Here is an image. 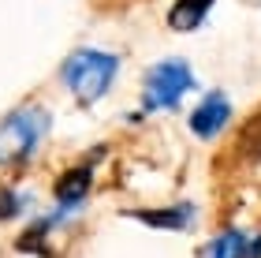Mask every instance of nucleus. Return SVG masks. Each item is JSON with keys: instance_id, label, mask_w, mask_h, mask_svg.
I'll use <instances>...</instances> for the list:
<instances>
[{"instance_id": "nucleus-1", "label": "nucleus", "mask_w": 261, "mask_h": 258, "mask_svg": "<svg viewBox=\"0 0 261 258\" xmlns=\"http://www.w3.org/2000/svg\"><path fill=\"white\" fill-rule=\"evenodd\" d=\"M116 72H120V56H116V53L79 49V53H71L67 60H64L60 79H64V86L75 93L79 105H93L97 98L109 93Z\"/></svg>"}, {"instance_id": "nucleus-2", "label": "nucleus", "mask_w": 261, "mask_h": 258, "mask_svg": "<svg viewBox=\"0 0 261 258\" xmlns=\"http://www.w3.org/2000/svg\"><path fill=\"white\" fill-rule=\"evenodd\" d=\"M49 135V112L41 105H22L0 120V165H22L38 154L41 138Z\"/></svg>"}, {"instance_id": "nucleus-3", "label": "nucleus", "mask_w": 261, "mask_h": 258, "mask_svg": "<svg viewBox=\"0 0 261 258\" xmlns=\"http://www.w3.org/2000/svg\"><path fill=\"white\" fill-rule=\"evenodd\" d=\"M194 86L191 64L187 60H161L157 67H149L146 75V93H142V109H172L179 105V98Z\"/></svg>"}, {"instance_id": "nucleus-4", "label": "nucleus", "mask_w": 261, "mask_h": 258, "mask_svg": "<svg viewBox=\"0 0 261 258\" xmlns=\"http://www.w3.org/2000/svg\"><path fill=\"white\" fill-rule=\"evenodd\" d=\"M90 183H93V165L90 161L67 169L60 180H56V206H60V214H71V209H79L82 202H86Z\"/></svg>"}, {"instance_id": "nucleus-5", "label": "nucleus", "mask_w": 261, "mask_h": 258, "mask_svg": "<svg viewBox=\"0 0 261 258\" xmlns=\"http://www.w3.org/2000/svg\"><path fill=\"white\" fill-rule=\"evenodd\" d=\"M228 120H231L228 98H224V93H209V98L191 112V131L198 138H213V135L224 131V124H228Z\"/></svg>"}, {"instance_id": "nucleus-6", "label": "nucleus", "mask_w": 261, "mask_h": 258, "mask_svg": "<svg viewBox=\"0 0 261 258\" xmlns=\"http://www.w3.org/2000/svg\"><path fill=\"white\" fill-rule=\"evenodd\" d=\"M201 258H261V236H246L239 228H228L213 243H205Z\"/></svg>"}, {"instance_id": "nucleus-7", "label": "nucleus", "mask_w": 261, "mask_h": 258, "mask_svg": "<svg viewBox=\"0 0 261 258\" xmlns=\"http://www.w3.org/2000/svg\"><path fill=\"white\" fill-rule=\"evenodd\" d=\"M127 217H135V221H142V225H149V228H168V232H179V228L191 225L194 209H191V206H172V209H130Z\"/></svg>"}, {"instance_id": "nucleus-8", "label": "nucleus", "mask_w": 261, "mask_h": 258, "mask_svg": "<svg viewBox=\"0 0 261 258\" xmlns=\"http://www.w3.org/2000/svg\"><path fill=\"white\" fill-rule=\"evenodd\" d=\"M217 0H175L172 11H168V27L172 30H194L201 19L209 15V8Z\"/></svg>"}, {"instance_id": "nucleus-9", "label": "nucleus", "mask_w": 261, "mask_h": 258, "mask_svg": "<svg viewBox=\"0 0 261 258\" xmlns=\"http://www.w3.org/2000/svg\"><path fill=\"white\" fill-rule=\"evenodd\" d=\"M239 154L246 161H261V112L239 127Z\"/></svg>"}, {"instance_id": "nucleus-10", "label": "nucleus", "mask_w": 261, "mask_h": 258, "mask_svg": "<svg viewBox=\"0 0 261 258\" xmlns=\"http://www.w3.org/2000/svg\"><path fill=\"white\" fill-rule=\"evenodd\" d=\"M49 228H53V221H38L30 232H22V236L15 240V247L19 251H34V254H49V251H45V236H49Z\"/></svg>"}, {"instance_id": "nucleus-11", "label": "nucleus", "mask_w": 261, "mask_h": 258, "mask_svg": "<svg viewBox=\"0 0 261 258\" xmlns=\"http://www.w3.org/2000/svg\"><path fill=\"white\" fill-rule=\"evenodd\" d=\"M22 195H15L11 187H0V221H11V217H19L22 214Z\"/></svg>"}]
</instances>
